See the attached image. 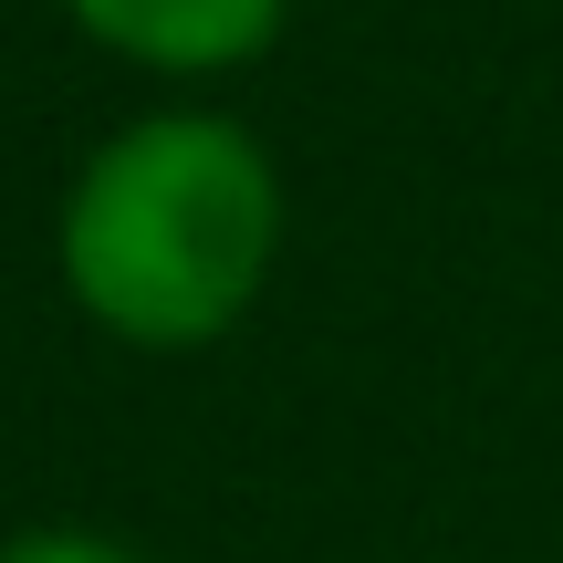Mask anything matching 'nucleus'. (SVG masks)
<instances>
[{"mask_svg":"<svg viewBox=\"0 0 563 563\" xmlns=\"http://www.w3.org/2000/svg\"><path fill=\"white\" fill-rule=\"evenodd\" d=\"M282 11L292 0H63L95 53L136 63V74H167V84H209V74H241L282 42Z\"/></svg>","mask_w":563,"mask_h":563,"instance_id":"nucleus-2","label":"nucleus"},{"mask_svg":"<svg viewBox=\"0 0 563 563\" xmlns=\"http://www.w3.org/2000/svg\"><path fill=\"white\" fill-rule=\"evenodd\" d=\"M282 262V167L241 115L167 104L74 167L53 272L95 334L136 355H199L241 334Z\"/></svg>","mask_w":563,"mask_h":563,"instance_id":"nucleus-1","label":"nucleus"},{"mask_svg":"<svg viewBox=\"0 0 563 563\" xmlns=\"http://www.w3.org/2000/svg\"><path fill=\"white\" fill-rule=\"evenodd\" d=\"M0 563H146V553L115 543V532H95V522H32V532L0 543Z\"/></svg>","mask_w":563,"mask_h":563,"instance_id":"nucleus-3","label":"nucleus"}]
</instances>
